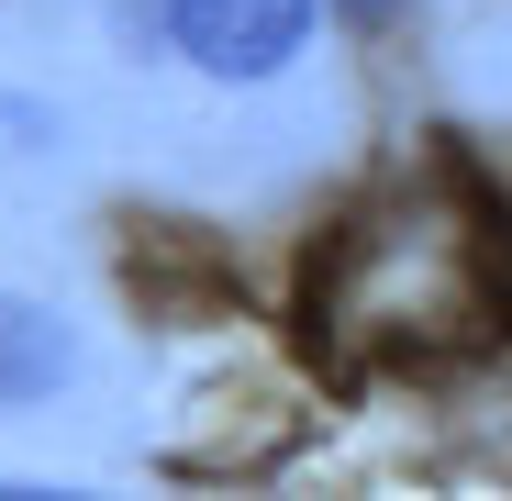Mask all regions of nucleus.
<instances>
[{"mask_svg": "<svg viewBox=\"0 0 512 501\" xmlns=\"http://www.w3.org/2000/svg\"><path fill=\"white\" fill-rule=\"evenodd\" d=\"M323 0H167V45L212 78H279L312 45Z\"/></svg>", "mask_w": 512, "mask_h": 501, "instance_id": "obj_1", "label": "nucleus"}]
</instances>
